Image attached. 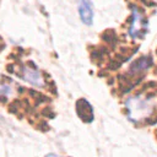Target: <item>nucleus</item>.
Here are the masks:
<instances>
[{"label":"nucleus","instance_id":"nucleus-2","mask_svg":"<svg viewBox=\"0 0 157 157\" xmlns=\"http://www.w3.org/2000/svg\"><path fill=\"white\" fill-rule=\"evenodd\" d=\"M147 31V23L144 18V16L141 15L140 11H137L136 9H134L132 11V22L129 29V34L132 38H141Z\"/></svg>","mask_w":157,"mask_h":157},{"label":"nucleus","instance_id":"nucleus-4","mask_svg":"<svg viewBox=\"0 0 157 157\" xmlns=\"http://www.w3.org/2000/svg\"><path fill=\"white\" fill-rule=\"evenodd\" d=\"M78 13L83 23L91 25L93 20V7L90 0H80L78 1Z\"/></svg>","mask_w":157,"mask_h":157},{"label":"nucleus","instance_id":"nucleus-5","mask_svg":"<svg viewBox=\"0 0 157 157\" xmlns=\"http://www.w3.org/2000/svg\"><path fill=\"white\" fill-rule=\"evenodd\" d=\"M150 65H151V59H150V58H140L139 60L134 61V63L130 65L129 74H130V75L140 74V72L147 70V67H148Z\"/></svg>","mask_w":157,"mask_h":157},{"label":"nucleus","instance_id":"nucleus-3","mask_svg":"<svg viewBox=\"0 0 157 157\" xmlns=\"http://www.w3.org/2000/svg\"><path fill=\"white\" fill-rule=\"evenodd\" d=\"M22 77H23V80H26L27 82H29L33 86L44 87V78L42 77V75L36 69H32L29 66H25L22 69Z\"/></svg>","mask_w":157,"mask_h":157},{"label":"nucleus","instance_id":"nucleus-1","mask_svg":"<svg viewBox=\"0 0 157 157\" xmlns=\"http://www.w3.org/2000/svg\"><path fill=\"white\" fill-rule=\"evenodd\" d=\"M126 109L131 120L141 121L152 115L155 110V101L147 96H132L126 101Z\"/></svg>","mask_w":157,"mask_h":157},{"label":"nucleus","instance_id":"nucleus-6","mask_svg":"<svg viewBox=\"0 0 157 157\" xmlns=\"http://www.w3.org/2000/svg\"><path fill=\"white\" fill-rule=\"evenodd\" d=\"M45 157H58V156H56L55 153H48V155H47Z\"/></svg>","mask_w":157,"mask_h":157}]
</instances>
